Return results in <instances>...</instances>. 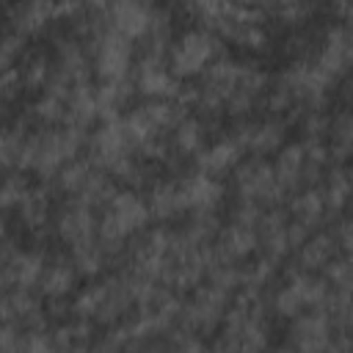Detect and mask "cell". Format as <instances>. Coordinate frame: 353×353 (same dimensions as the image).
I'll return each mask as SVG.
<instances>
[{
	"label": "cell",
	"mask_w": 353,
	"mask_h": 353,
	"mask_svg": "<svg viewBox=\"0 0 353 353\" xmlns=\"http://www.w3.org/2000/svg\"><path fill=\"white\" fill-rule=\"evenodd\" d=\"M223 52L226 50L221 36H215L201 25H190L174 36V44L168 50V69L174 77L188 83L193 77H201V72Z\"/></svg>",
	"instance_id": "1"
},
{
	"label": "cell",
	"mask_w": 353,
	"mask_h": 353,
	"mask_svg": "<svg viewBox=\"0 0 353 353\" xmlns=\"http://www.w3.org/2000/svg\"><path fill=\"white\" fill-rule=\"evenodd\" d=\"M85 44V52L91 58V69L97 83H119L127 80L135 69V41L105 25L97 36H91Z\"/></svg>",
	"instance_id": "2"
},
{
	"label": "cell",
	"mask_w": 353,
	"mask_h": 353,
	"mask_svg": "<svg viewBox=\"0 0 353 353\" xmlns=\"http://www.w3.org/2000/svg\"><path fill=\"white\" fill-rule=\"evenodd\" d=\"M232 176V193L234 201H254L262 210L270 207H287V193L279 188L276 174H273V160L268 157H254L245 154L240 165L229 174Z\"/></svg>",
	"instance_id": "3"
},
{
	"label": "cell",
	"mask_w": 353,
	"mask_h": 353,
	"mask_svg": "<svg viewBox=\"0 0 353 353\" xmlns=\"http://www.w3.org/2000/svg\"><path fill=\"white\" fill-rule=\"evenodd\" d=\"M52 229L55 240L63 243V248H77L99 240V212L88 204H80L74 199L58 201L52 212Z\"/></svg>",
	"instance_id": "4"
},
{
	"label": "cell",
	"mask_w": 353,
	"mask_h": 353,
	"mask_svg": "<svg viewBox=\"0 0 353 353\" xmlns=\"http://www.w3.org/2000/svg\"><path fill=\"white\" fill-rule=\"evenodd\" d=\"M85 157L94 168L99 171H113L119 163H124L127 157H138L135 154V146L121 124L119 121H99L91 132H88V146H85Z\"/></svg>",
	"instance_id": "5"
},
{
	"label": "cell",
	"mask_w": 353,
	"mask_h": 353,
	"mask_svg": "<svg viewBox=\"0 0 353 353\" xmlns=\"http://www.w3.org/2000/svg\"><path fill=\"white\" fill-rule=\"evenodd\" d=\"M47 256L50 248H19L14 256L3 259V273H0V284L3 292L8 290H36L44 270H47Z\"/></svg>",
	"instance_id": "6"
},
{
	"label": "cell",
	"mask_w": 353,
	"mask_h": 353,
	"mask_svg": "<svg viewBox=\"0 0 353 353\" xmlns=\"http://www.w3.org/2000/svg\"><path fill=\"white\" fill-rule=\"evenodd\" d=\"M334 336V325L323 309H309L290 320L287 328V345L295 353H325L328 342Z\"/></svg>",
	"instance_id": "7"
},
{
	"label": "cell",
	"mask_w": 353,
	"mask_h": 353,
	"mask_svg": "<svg viewBox=\"0 0 353 353\" xmlns=\"http://www.w3.org/2000/svg\"><path fill=\"white\" fill-rule=\"evenodd\" d=\"M259 254V234L251 226L240 223H223L215 243H212V262H232V265H245Z\"/></svg>",
	"instance_id": "8"
},
{
	"label": "cell",
	"mask_w": 353,
	"mask_h": 353,
	"mask_svg": "<svg viewBox=\"0 0 353 353\" xmlns=\"http://www.w3.org/2000/svg\"><path fill=\"white\" fill-rule=\"evenodd\" d=\"M179 190H182V201H185L188 215H193V212H218L221 204H223V199H226L223 179L207 176L201 171H193L188 176H179Z\"/></svg>",
	"instance_id": "9"
},
{
	"label": "cell",
	"mask_w": 353,
	"mask_h": 353,
	"mask_svg": "<svg viewBox=\"0 0 353 353\" xmlns=\"http://www.w3.org/2000/svg\"><path fill=\"white\" fill-rule=\"evenodd\" d=\"M77 281H80V273L72 262V254L66 248H50V256H47V270L36 287V292L41 298H72L77 290Z\"/></svg>",
	"instance_id": "10"
},
{
	"label": "cell",
	"mask_w": 353,
	"mask_h": 353,
	"mask_svg": "<svg viewBox=\"0 0 353 353\" xmlns=\"http://www.w3.org/2000/svg\"><path fill=\"white\" fill-rule=\"evenodd\" d=\"M132 80L138 97L143 99H176L185 85L179 77L171 74L168 63H146V61H135Z\"/></svg>",
	"instance_id": "11"
},
{
	"label": "cell",
	"mask_w": 353,
	"mask_h": 353,
	"mask_svg": "<svg viewBox=\"0 0 353 353\" xmlns=\"http://www.w3.org/2000/svg\"><path fill=\"white\" fill-rule=\"evenodd\" d=\"M6 17H8L6 28L17 30V33H22L28 39L50 36L52 28H58L55 3H17V6H8Z\"/></svg>",
	"instance_id": "12"
},
{
	"label": "cell",
	"mask_w": 353,
	"mask_h": 353,
	"mask_svg": "<svg viewBox=\"0 0 353 353\" xmlns=\"http://www.w3.org/2000/svg\"><path fill=\"white\" fill-rule=\"evenodd\" d=\"M146 204L152 212V221L163 226H174L176 218H185V201L179 190V176H160L149 190H146Z\"/></svg>",
	"instance_id": "13"
},
{
	"label": "cell",
	"mask_w": 353,
	"mask_h": 353,
	"mask_svg": "<svg viewBox=\"0 0 353 353\" xmlns=\"http://www.w3.org/2000/svg\"><path fill=\"white\" fill-rule=\"evenodd\" d=\"M245 157V152L229 138V135H221L215 141H210L193 160V168L207 174V176H215V179H223L226 174H232L240 160Z\"/></svg>",
	"instance_id": "14"
},
{
	"label": "cell",
	"mask_w": 353,
	"mask_h": 353,
	"mask_svg": "<svg viewBox=\"0 0 353 353\" xmlns=\"http://www.w3.org/2000/svg\"><path fill=\"white\" fill-rule=\"evenodd\" d=\"M154 6L149 3H135V0H121V3H108V22L113 30L127 36L130 41H141L152 25Z\"/></svg>",
	"instance_id": "15"
},
{
	"label": "cell",
	"mask_w": 353,
	"mask_h": 353,
	"mask_svg": "<svg viewBox=\"0 0 353 353\" xmlns=\"http://www.w3.org/2000/svg\"><path fill=\"white\" fill-rule=\"evenodd\" d=\"M303 165H306V149L301 141H287L273 154V174L279 188L287 193V199L303 190Z\"/></svg>",
	"instance_id": "16"
},
{
	"label": "cell",
	"mask_w": 353,
	"mask_h": 353,
	"mask_svg": "<svg viewBox=\"0 0 353 353\" xmlns=\"http://www.w3.org/2000/svg\"><path fill=\"white\" fill-rule=\"evenodd\" d=\"M339 256V245L334 240V234L328 229H317L295 254H292V262L298 265V270L303 273H323L325 265Z\"/></svg>",
	"instance_id": "17"
},
{
	"label": "cell",
	"mask_w": 353,
	"mask_h": 353,
	"mask_svg": "<svg viewBox=\"0 0 353 353\" xmlns=\"http://www.w3.org/2000/svg\"><path fill=\"white\" fill-rule=\"evenodd\" d=\"M287 212L292 221L309 226L312 232L325 229L328 226V215H325V199L320 188H303L295 196H290L287 201Z\"/></svg>",
	"instance_id": "18"
},
{
	"label": "cell",
	"mask_w": 353,
	"mask_h": 353,
	"mask_svg": "<svg viewBox=\"0 0 353 353\" xmlns=\"http://www.w3.org/2000/svg\"><path fill=\"white\" fill-rule=\"evenodd\" d=\"M210 127L199 119V116H188V119H182L174 130H171V135H168V143H171V152L174 154H179V157H188V160H196V154L210 143L207 138H210Z\"/></svg>",
	"instance_id": "19"
},
{
	"label": "cell",
	"mask_w": 353,
	"mask_h": 353,
	"mask_svg": "<svg viewBox=\"0 0 353 353\" xmlns=\"http://www.w3.org/2000/svg\"><path fill=\"white\" fill-rule=\"evenodd\" d=\"M287 127L290 124L284 119H273V116L254 119V130H251V141H248L245 154L270 160V154H276L287 143Z\"/></svg>",
	"instance_id": "20"
},
{
	"label": "cell",
	"mask_w": 353,
	"mask_h": 353,
	"mask_svg": "<svg viewBox=\"0 0 353 353\" xmlns=\"http://www.w3.org/2000/svg\"><path fill=\"white\" fill-rule=\"evenodd\" d=\"M328 154L334 165H347L353 160V108H336L331 113Z\"/></svg>",
	"instance_id": "21"
},
{
	"label": "cell",
	"mask_w": 353,
	"mask_h": 353,
	"mask_svg": "<svg viewBox=\"0 0 353 353\" xmlns=\"http://www.w3.org/2000/svg\"><path fill=\"white\" fill-rule=\"evenodd\" d=\"M17 69H19V74H22L25 91L41 94V91L47 88L50 77H52V69H55L52 52H50V50H41V47H39V50H28L25 58L17 63Z\"/></svg>",
	"instance_id": "22"
},
{
	"label": "cell",
	"mask_w": 353,
	"mask_h": 353,
	"mask_svg": "<svg viewBox=\"0 0 353 353\" xmlns=\"http://www.w3.org/2000/svg\"><path fill=\"white\" fill-rule=\"evenodd\" d=\"M25 108H28L30 119L36 121V127H58L66 121V99H61L55 94L41 91Z\"/></svg>",
	"instance_id": "23"
},
{
	"label": "cell",
	"mask_w": 353,
	"mask_h": 353,
	"mask_svg": "<svg viewBox=\"0 0 353 353\" xmlns=\"http://www.w3.org/2000/svg\"><path fill=\"white\" fill-rule=\"evenodd\" d=\"M66 251H69V248H66ZM69 254H72V262H74L80 279L94 281V279H102V276L110 270L108 256H105L99 240H97V243H88V245H77V248H72Z\"/></svg>",
	"instance_id": "24"
},
{
	"label": "cell",
	"mask_w": 353,
	"mask_h": 353,
	"mask_svg": "<svg viewBox=\"0 0 353 353\" xmlns=\"http://www.w3.org/2000/svg\"><path fill=\"white\" fill-rule=\"evenodd\" d=\"M102 301H105V279H94L72 295V317L97 320V312H99Z\"/></svg>",
	"instance_id": "25"
},
{
	"label": "cell",
	"mask_w": 353,
	"mask_h": 353,
	"mask_svg": "<svg viewBox=\"0 0 353 353\" xmlns=\"http://www.w3.org/2000/svg\"><path fill=\"white\" fill-rule=\"evenodd\" d=\"M33 182H28V176L22 171H6V179H3V190H0V204L6 210V215H14L22 201L28 199Z\"/></svg>",
	"instance_id": "26"
},
{
	"label": "cell",
	"mask_w": 353,
	"mask_h": 353,
	"mask_svg": "<svg viewBox=\"0 0 353 353\" xmlns=\"http://www.w3.org/2000/svg\"><path fill=\"white\" fill-rule=\"evenodd\" d=\"M325 281L331 284V290H339V292H350L353 295V254H339L334 256L325 270H323Z\"/></svg>",
	"instance_id": "27"
},
{
	"label": "cell",
	"mask_w": 353,
	"mask_h": 353,
	"mask_svg": "<svg viewBox=\"0 0 353 353\" xmlns=\"http://www.w3.org/2000/svg\"><path fill=\"white\" fill-rule=\"evenodd\" d=\"M28 41H30L28 36H22V33L6 28L3 41H0V72L14 69V66L25 58V52H28Z\"/></svg>",
	"instance_id": "28"
},
{
	"label": "cell",
	"mask_w": 353,
	"mask_h": 353,
	"mask_svg": "<svg viewBox=\"0 0 353 353\" xmlns=\"http://www.w3.org/2000/svg\"><path fill=\"white\" fill-rule=\"evenodd\" d=\"M259 218H262V207L254 204V201H234L229 207V223H240V226L256 229Z\"/></svg>",
	"instance_id": "29"
},
{
	"label": "cell",
	"mask_w": 353,
	"mask_h": 353,
	"mask_svg": "<svg viewBox=\"0 0 353 353\" xmlns=\"http://www.w3.org/2000/svg\"><path fill=\"white\" fill-rule=\"evenodd\" d=\"M55 350L58 347H55L50 331H25L19 353H55Z\"/></svg>",
	"instance_id": "30"
},
{
	"label": "cell",
	"mask_w": 353,
	"mask_h": 353,
	"mask_svg": "<svg viewBox=\"0 0 353 353\" xmlns=\"http://www.w3.org/2000/svg\"><path fill=\"white\" fill-rule=\"evenodd\" d=\"M312 234H314V232H312L309 226H303V223H298V221L290 218V223H287V243H290V251H292V254H295Z\"/></svg>",
	"instance_id": "31"
},
{
	"label": "cell",
	"mask_w": 353,
	"mask_h": 353,
	"mask_svg": "<svg viewBox=\"0 0 353 353\" xmlns=\"http://www.w3.org/2000/svg\"><path fill=\"white\" fill-rule=\"evenodd\" d=\"M55 353H91V347H88V345H77V342H74V345H69V347H58Z\"/></svg>",
	"instance_id": "32"
},
{
	"label": "cell",
	"mask_w": 353,
	"mask_h": 353,
	"mask_svg": "<svg viewBox=\"0 0 353 353\" xmlns=\"http://www.w3.org/2000/svg\"><path fill=\"white\" fill-rule=\"evenodd\" d=\"M268 353H295V350H292L290 345H279V347H270Z\"/></svg>",
	"instance_id": "33"
}]
</instances>
